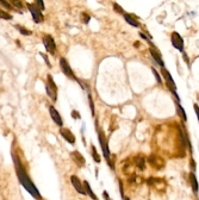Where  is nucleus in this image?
I'll return each mask as SVG.
<instances>
[{"mask_svg":"<svg viewBox=\"0 0 199 200\" xmlns=\"http://www.w3.org/2000/svg\"><path fill=\"white\" fill-rule=\"evenodd\" d=\"M0 4H1L3 6H5L6 9H9V10H11V9H12V6H11V3H7V1H0Z\"/></svg>","mask_w":199,"mask_h":200,"instance_id":"nucleus-28","label":"nucleus"},{"mask_svg":"<svg viewBox=\"0 0 199 200\" xmlns=\"http://www.w3.org/2000/svg\"><path fill=\"white\" fill-rule=\"evenodd\" d=\"M153 72H154V74H155V77H156V80H157V82H161V77H160V75H159V73L153 68Z\"/></svg>","mask_w":199,"mask_h":200,"instance_id":"nucleus-30","label":"nucleus"},{"mask_svg":"<svg viewBox=\"0 0 199 200\" xmlns=\"http://www.w3.org/2000/svg\"><path fill=\"white\" fill-rule=\"evenodd\" d=\"M49 113H50V117L53 118V120L59 125V126H62V118H61V116H60V113H59V111L54 107V106H50L49 107Z\"/></svg>","mask_w":199,"mask_h":200,"instance_id":"nucleus-11","label":"nucleus"},{"mask_svg":"<svg viewBox=\"0 0 199 200\" xmlns=\"http://www.w3.org/2000/svg\"><path fill=\"white\" fill-rule=\"evenodd\" d=\"M194 111H195L197 117H198V119H199V106H198L197 104H194Z\"/></svg>","mask_w":199,"mask_h":200,"instance_id":"nucleus-32","label":"nucleus"},{"mask_svg":"<svg viewBox=\"0 0 199 200\" xmlns=\"http://www.w3.org/2000/svg\"><path fill=\"white\" fill-rule=\"evenodd\" d=\"M0 18L5 19V20H11V19H12V16H11L9 12H5L4 10H0Z\"/></svg>","mask_w":199,"mask_h":200,"instance_id":"nucleus-23","label":"nucleus"},{"mask_svg":"<svg viewBox=\"0 0 199 200\" xmlns=\"http://www.w3.org/2000/svg\"><path fill=\"white\" fill-rule=\"evenodd\" d=\"M149 51H150V54H151V57L162 67V68H165V63H163V61H162V58H161V54H160V51L157 50V49H155L153 45L150 47V49H149Z\"/></svg>","mask_w":199,"mask_h":200,"instance_id":"nucleus-14","label":"nucleus"},{"mask_svg":"<svg viewBox=\"0 0 199 200\" xmlns=\"http://www.w3.org/2000/svg\"><path fill=\"white\" fill-rule=\"evenodd\" d=\"M70 156H72V158H73V161L75 162V164L78 166V167H80V168H82L83 166H85V157L79 153V151H73L72 154H70Z\"/></svg>","mask_w":199,"mask_h":200,"instance_id":"nucleus-12","label":"nucleus"},{"mask_svg":"<svg viewBox=\"0 0 199 200\" xmlns=\"http://www.w3.org/2000/svg\"><path fill=\"white\" fill-rule=\"evenodd\" d=\"M13 162H15L17 176H18V179H19V182L23 185V187H24L34 198H36L37 200H43V199H42V195H41L40 192H38V189L36 188V186L34 185V182L31 181V179L28 176V174H26L24 167L22 166L19 158H18L16 155H13Z\"/></svg>","mask_w":199,"mask_h":200,"instance_id":"nucleus-1","label":"nucleus"},{"mask_svg":"<svg viewBox=\"0 0 199 200\" xmlns=\"http://www.w3.org/2000/svg\"><path fill=\"white\" fill-rule=\"evenodd\" d=\"M43 44H44V48L48 53L50 54H55V49H56V44H55V41L54 38L50 36V35H45L43 37Z\"/></svg>","mask_w":199,"mask_h":200,"instance_id":"nucleus-5","label":"nucleus"},{"mask_svg":"<svg viewBox=\"0 0 199 200\" xmlns=\"http://www.w3.org/2000/svg\"><path fill=\"white\" fill-rule=\"evenodd\" d=\"M83 188H85V191H86V194H88L93 200H98L97 195L93 193V191H92V188H91V186H89V183H88L87 181L83 182Z\"/></svg>","mask_w":199,"mask_h":200,"instance_id":"nucleus-19","label":"nucleus"},{"mask_svg":"<svg viewBox=\"0 0 199 200\" xmlns=\"http://www.w3.org/2000/svg\"><path fill=\"white\" fill-rule=\"evenodd\" d=\"M70 181H72L73 187L76 189V192H79V193H80V194H82V195H86V191H85V188H83V185L80 182V180L78 179V176L72 175Z\"/></svg>","mask_w":199,"mask_h":200,"instance_id":"nucleus-10","label":"nucleus"},{"mask_svg":"<svg viewBox=\"0 0 199 200\" xmlns=\"http://www.w3.org/2000/svg\"><path fill=\"white\" fill-rule=\"evenodd\" d=\"M189 181H191V185H192V188H193V192L194 193H198V181H197V177L194 175V173L192 172L189 174Z\"/></svg>","mask_w":199,"mask_h":200,"instance_id":"nucleus-18","label":"nucleus"},{"mask_svg":"<svg viewBox=\"0 0 199 200\" xmlns=\"http://www.w3.org/2000/svg\"><path fill=\"white\" fill-rule=\"evenodd\" d=\"M103 196H104V198H105V200H111V199H110V196H109V194H108V192H106V191H104V192H103Z\"/></svg>","mask_w":199,"mask_h":200,"instance_id":"nucleus-33","label":"nucleus"},{"mask_svg":"<svg viewBox=\"0 0 199 200\" xmlns=\"http://www.w3.org/2000/svg\"><path fill=\"white\" fill-rule=\"evenodd\" d=\"M60 67H61V70L63 72L64 75H67L69 79L76 80V77H75V75H74V73H73V70H72V68H70V66H69V63H68V61L66 58L62 57L60 60Z\"/></svg>","mask_w":199,"mask_h":200,"instance_id":"nucleus-4","label":"nucleus"},{"mask_svg":"<svg viewBox=\"0 0 199 200\" xmlns=\"http://www.w3.org/2000/svg\"><path fill=\"white\" fill-rule=\"evenodd\" d=\"M88 100H89V106H91V110H92V115L94 116V106H93V100H92L91 94H88Z\"/></svg>","mask_w":199,"mask_h":200,"instance_id":"nucleus-26","label":"nucleus"},{"mask_svg":"<svg viewBox=\"0 0 199 200\" xmlns=\"http://www.w3.org/2000/svg\"><path fill=\"white\" fill-rule=\"evenodd\" d=\"M60 132H61V136H62L69 144H74V143H75V136L70 132V130H68V129H61Z\"/></svg>","mask_w":199,"mask_h":200,"instance_id":"nucleus-13","label":"nucleus"},{"mask_svg":"<svg viewBox=\"0 0 199 200\" xmlns=\"http://www.w3.org/2000/svg\"><path fill=\"white\" fill-rule=\"evenodd\" d=\"M135 166L138 168V169H141V170H144V167H146V160H144V157H142V156H137V157H135Z\"/></svg>","mask_w":199,"mask_h":200,"instance_id":"nucleus-17","label":"nucleus"},{"mask_svg":"<svg viewBox=\"0 0 199 200\" xmlns=\"http://www.w3.org/2000/svg\"><path fill=\"white\" fill-rule=\"evenodd\" d=\"M124 19H125L127 23H129L130 25H132V26H135V28H138V26H140L138 20H137L136 18H134V16H131V15L124 13Z\"/></svg>","mask_w":199,"mask_h":200,"instance_id":"nucleus-15","label":"nucleus"},{"mask_svg":"<svg viewBox=\"0 0 199 200\" xmlns=\"http://www.w3.org/2000/svg\"><path fill=\"white\" fill-rule=\"evenodd\" d=\"M72 117H73V118H76V119H80V116H79L78 111H73V112H72Z\"/></svg>","mask_w":199,"mask_h":200,"instance_id":"nucleus-31","label":"nucleus"},{"mask_svg":"<svg viewBox=\"0 0 199 200\" xmlns=\"http://www.w3.org/2000/svg\"><path fill=\"white\" fill-rule=\"evenodd\" d=\"M35 5H36V6H37V7H38L41 11H43V10L45 9V7H44V3L42 1V0H37V1L35 3Z\"/></svg>","mask_w":199,"mask_h":200,"instance_id":"nucleus-25","label":"nucleus"},{"mask_svg":"<svg viewBox=\"0 0 199 200\" xmlns=\"http://www.w3.org/2000/svg\"><path fill=\"white\" fill-rule=\"evenodd\" d=\"M176 109H178V112H179V116H181V118H182V120H184V122H186V120H187V117H186V115H185V111H184V109L181 107V105H180V103H176Z\"/></svg>","mask_w":199,"mask_h":200,"instance_id":"nucleus-21","label":"nucleus"},{"mask_svg":"<svg viewBox=\"0 0 199 200\" xmlns=\"http://www.w3.org/2000/svg\"><path fill=\"white\" fill-rule=\"evenodd\" d=\"M81 20H82V23L87 24V23L91 20V17H89L87 13H81Z\"/></svg>","mask_w":199,"mask_h":200,"instance_id":"nucleus-24","label":"nucleus"},{"mask_svg":"<svg viewBox=\"0 0 199 200\" xmlns=\"http://www.w3.org/2000/svg\"><path fill=\"white\" fill-rule=\"evenodd\" d=\"M122 169L124 170V174H127V175H129V174H132V162H130V161H124L123 162V164H122Z\"/></svg>","mask_w":199,"mask_h":200,"instance_id":"nucleus-16","label":"nucleus"},{"mask_svg":"<svg viewBox=\"0 0 199 200\" xmlns=\"http://www.w3.org/2000/svg\"><path fill=\"white\" fill-rule=\"evenodd\" d=\"M113 7H115V10H116L117 12H119V13H122V15H124V11L122 10V7H121V6L118 5V4H116V3H115V4H113Z\"/></svg>","mask_w":199,"mask_h":200,"instance_id":"nucleus-27","label":"nucleus"},{"mask_svg":"<svg viewBox=\"0 0 199 200\" xmlns=\"http://www.w3.org/2000/svg\"><path fill=\"white\" fill-rule=\"evenodd\" d=\"M99 142H100V145H102V149H103V154L105 156L106 160L110 158V151H109V145H108V142L105 139V136H103V132L99 130Z\"/></svg>","mask_w":199,"mask_h":200,"instance_id":"nucleus-8","label":"nucleus"},{"mask_svg":"<svg viewBox=\"0 0 199 200\" xmlns=\"http://www.w3.org/2000/svg\"><path fill=\"white\" fill-rule=\"evenodd\" d=\"M162 75H163V77H165V80H166V82H167V86H168V88L172 91V93L173 92H176V87H175V83H174V81H173V79H172V76H170V74L167 72V69H165V68H162Z\"/></svg>","mask_w":199,"mask_h":200,"instance_id":"nucleus-9","label":"nucleus"},{"mask_svg":"<svg viewBox=\"0 0 199 200\" xmlns=\"http://www.w3.org/2000/svg\"><path fill=\"white\" fill-rule=\"evenodd\" d=\"M170 39H172V44H173V47H174L175 49H178V50H180V51L184 50V41H182L181 36H180L178 32H173Z\"/></svg>","mask_w":199,"mask_h":200,"instance_id":"nucleus-6","label":"nucleus"},{"mask_svg":"<svg viewBox=\"0 0 199 200\" xmlns=\"http://www.w3.org/2000/svg\"><path fill=\"white\" fill-rule=\"evenodd\" d=\"M16 29L22 34V35H24V36H29V35H31V31L30 30H28V29H24L23 26H20V25H16Z\"/></svg>","mask_w":199,"mask_h":200,"instance_id":"nucleus-22","label":"nucleus"},{"mask_svg":"<svg viewBox=\"0 0 199 200\" xmlns=\"http://www.w3.org/2000/svg\"><path fill=\"white\" fill-rule=\"evenodd\" d=\"M91 151H92V157L94 158V161H95L97 163H100V156H99V154H98L97 149L94 148V145L91 147Z\"/></svg>","mask_w":199,"mask_h":200,"instance_id":"nucleus-20","label":"nucleus"},{"mask_svg":"<svg viewBox=\"0 0 199 200\" xmlns=\"http://www.w3.org/2000/svg\"><path fill=\"white\" fill-rule=\"evenodd\" d=\"M45 91H47L48 96L53 100V101H56V99H57V87H56V85H55L51 75H48V77H47Z\"/></svg>","mask_w":199,"mask_h":200,"instance_id":"nucleus-2","label":"nucleus"},{"mask_svg":"<svg viewBox=\"0 0 199 200\" xmlns=\"http://www.w3.org/2000/svg\"><path fill=\"white\" fill-rule=\"evenodd\" d=\"M148 161H149L150 166L154 167V168H156V169H160V168H162L165 166V161L160 156H157V155H150L149 158H148Z\"/></svg>","mask_w":199,"mask_h":200,"instance_id":"nucleus-7","label":"nucleus"},{"mask_svg":"<svg viewBox=\"0 0 199 200\" xmlns=\"http://www.w3.org/2000/svg\"><path fill=\"white\" fill-rule=\"evenodd\" d=\"M41 56H43V58H44V61L47 62V66H48V67L50 68V67H51V64H50V62H49V60H48V57H47V56H45L44 54H41Z\"/></svg>","mask_w":199,"mask_h":200,"instance_id":"nucleus-29","label":"nucleus"},{"mask_svg":"<svg viewBox=\"0 0 199 200\" xmlns=\"http://www.w3.org/2000/svg\"><path fill=\"white\" fill-rule=\"evenodd\" d=\"M28 7H29V11L31 12L32 15V18H34V22L35 23H41L44 20V17L42 15V11L35 5V4H28Z\"/></svg>","mask_w":199,"mask_h":200,"instance_id":"nucleus-3","label":"nucleus"}]
</instances>
